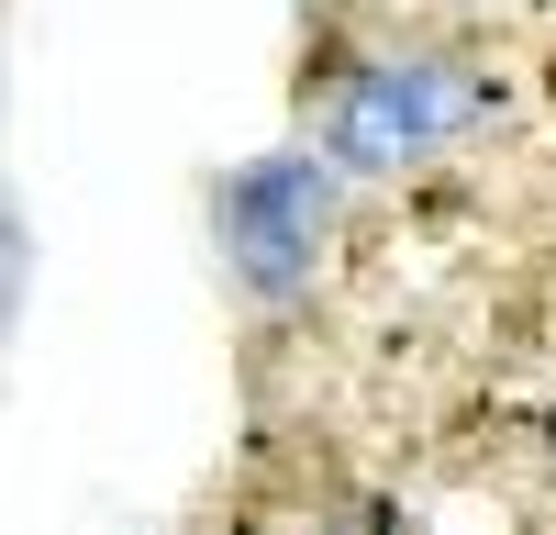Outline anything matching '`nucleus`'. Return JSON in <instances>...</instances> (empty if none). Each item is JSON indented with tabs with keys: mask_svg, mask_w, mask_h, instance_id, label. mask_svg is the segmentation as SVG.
Listing matches in <instances>:
<instances>
[{
	"mask_svg": "<svg viewBox=\"0 0 556 535\" xmlns=\"http://www.w3.org/2000/svg\"><path fill=\"white\" fill-rule=\"evenodd\" d=\"M323 212H334V178H323L312 157H267L245 167L235 190H223V246H235L245 290L290 301L312 279V246H323Z\"/></svg>",
	"mask_w": 556,
	"mask_h": 535,
	"instance_id": "1",
	"label": "nucleus"
},
{
	"mask_svg": "<svg viewBox=\"0 0 556 535\" xmlns=\"http://www.w3.org/2000/svg\"><path fill=\"white\" fill-rule=\"evenodd\" d=\"M468 112H479V89H456L445 67H367L334 101V157L345 167H401V157L445 146Z\"/></svg>",
	"mask_w": 556,
	"mask_h": 535,
	"instance_id": "2",
	"label": "nucleus"
}]
</instances>
